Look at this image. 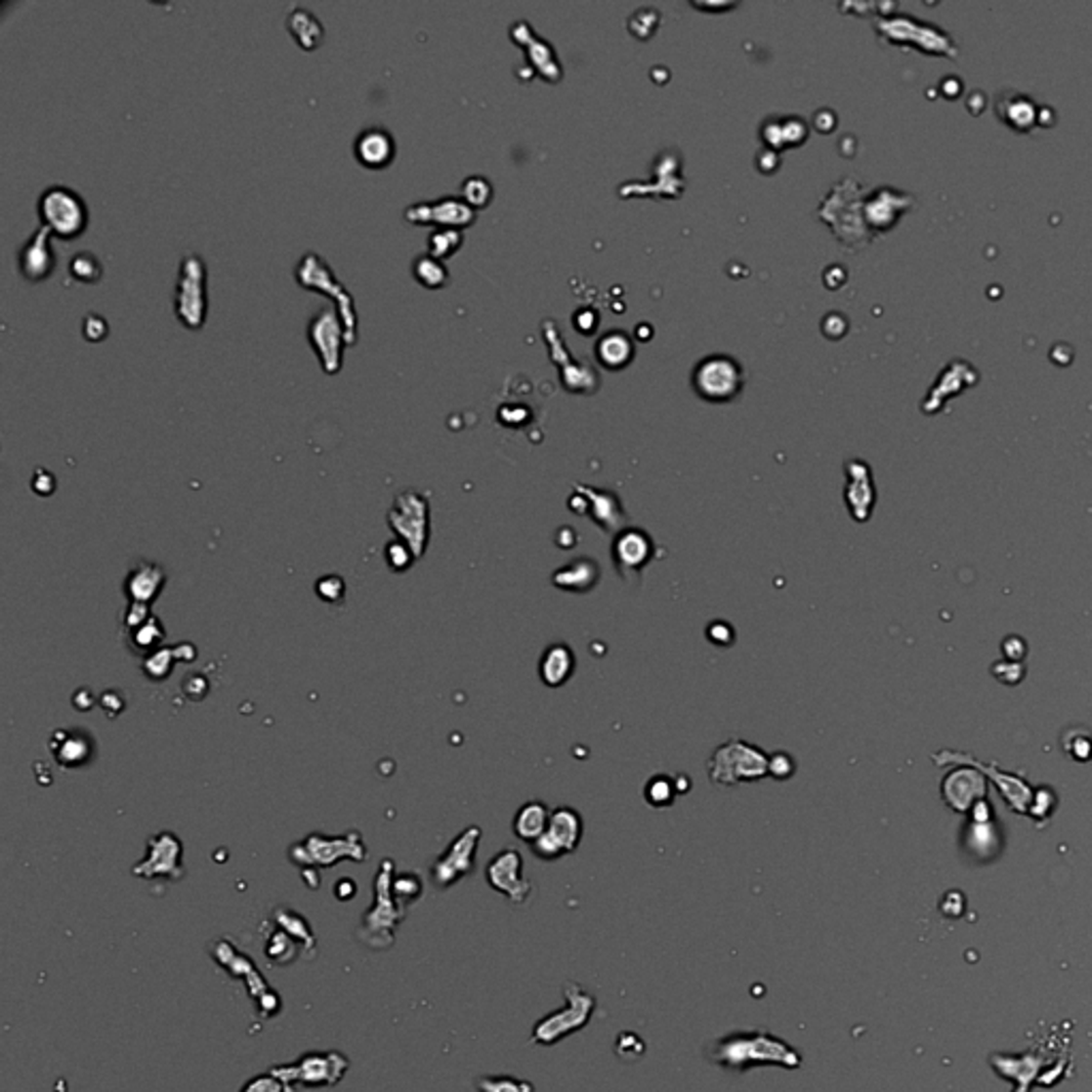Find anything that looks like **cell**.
Segmentation results:
<instances>
[{
    "label": "cell",
    "instance_id": "obj_1",
    "mask_svg": "<svg viewBox=\"0 0 1092 1092\" xmlns=\"http://www.w3.org/2000/svg\"><path fill=\"white\" fill-rule=\"evenodd\" d=\"M711 1061L728 1069H747L753 1065L796 1069L803 1063L792 1045L769 1032H735V1035L719 1039L711 1050Z\"/></svg>",
    "mask_w": 1092,
    "mask_h": 1092
},
{
    "label": "cell",
    "instance_id": "obj_2",
    "mask_svg": "<svg viewBox=\"0 0 1092 1092\" xmlns=\"http://www.w3.org/2000/svg\"><path fill=\"white\" fill-rule=\"evenodd\" d=\"M393 879L395 862L391 858H385L374 877V903L365 911L361 926L357 931V939L369 949L385 951L393 947L395 931H398V926L403 922L405 913H408L399 907V903L393 897Z\"/></svg>",
    "mask_w": 1092,
    "mask_h": 1092
},
{
    "label": "cell",
    "instance_id": "obj_3",
    "mask_svg": "<svg viewBox=\"0 0 1092 1092\" xmlns=\"http://www.w3.org/2000/svg\"><path fill=\"white\" fill-rule=\"evenodd\" d=\"M708 777L719 787L753 783L769 777V753L747 740H728L719 745L706 764Z\"/></svg>",
    "mask_w": 1092,
    "mask_h": 1092
},
{
    "label": "cell",
    "instance_id": "obj_4",
    "mask_svg": "<svg viewBox=\"0 0 1092 1092\" xmlns=\"http://www.w3.org/2000/svg\"><path fill=\"white\" fill-rule=\"evenodd\" d=\"M295 280L299 286L308 290H316L333 299L335 312L344 324L346 342L348 346H355L358 342V316L355 308V299L348 293V288L335 277L329 263L324 261L316 252H306L295 267Z\"/></svg>",
    "mask_w": 1092,
    "mask_h": 1092
},
{
    "label": "cell",
    "instance_id": "obj_5",
    "mask_svg": "<svg viewBox=\"0 0 1092 1092\" xmlns=\"http://www.w3.org/2000/svg\"><path fill=\"white\" fill-rule=\"evenodd\" d=\"M351 1069L348 1056L329 1050V1052H306L301 1054L293 1063H282L270 1069V1073L275 1075L286 1086V1092H297L299 1086L304 1088H333L338 1086L344 1075Z\"/></svg>",
    "mask_w": 1092,
    "mask_h": 1092
},
{
    "label": "cell",
    "instance_id": "obj_6",
    "mask_svg": "<svg viewBox=\"0 0 1092 1092\" xmlns=\"http://www.w3.org/2000/svg\"><path fill=\"white\" fill-rule=\"evenodd\" d=\"M209 954H212L214 962L220 969H225L231 978L241 980L246 984L252 1001L257 1005L259 1014L263 1018H273L280 1014V1007H282L280 996H277V992L267 984L257 964L250 960L248 954L239 951V947L233 944V941L229 937L216 939L214 944L209 945Z\"/></svg>",
    "mask_w": 1092,
    "mask_h": 1092
},
{
    "label": "cell",
    "instance_id": "obj_7",
    "mask_svg": "<svg viewBox=\"0 0 1092 1092\" xmlns=\"http://www.w3.org/2000/svg\"><path fill=\"white\" fill-rule=\"evenodd\" d=\"M37 216L41 227L61 239L79 237L90 223L86 199L64 184H52L39 194Z\"/></svg>",
    "mask_w": 1092,
    "mask_h": 1092
},
{
    "label": "cell",
    "instance_id": "obj_8",
    "mask_svg": "<svg viewBox=\"0 0 1092 1092\" xmlns=\"http://www.w3.org/2000/svg\"><path fill=\"white\" fill-rule=\"evenodd\" d=\"M290 862L301 868H331L342 860L351 862H365L367 845L363 843L361 832L351 830L342 836H324L314 832L304 841L290 845Z\"/></svg>",
    "mask_w": 1092,
    "mask_h": 1092
},
{
    "label": "cell",
    "instance_id": "obj_9",
    "mask_svg": "<svg viewBox=\"0 0 1092 1092\" xmlns=\"http://www.w3.org/2000/svg\"><path fill=\"white\" fill-rule=\"evenodd\" d=\"M173 310L186 329H201L207 320V265L201 254H184L173 290Z\"/></svg>",
    "mask_w": 1092,
    "mask_h": 1092
},
{
    "label": "cell",
    "instance_id": "obj_10",
    "mask_svg": "<svg viewBox=\"0 0 1092 1092\" xmlns=\"http://www.w3.org/2000/svg\"><path fill=\"white\" fill-rule=\"evenodd\" d=\"M745 387V369L730 355H708L692 371V389L700 399L726 403Z\"/></svg>",
    "mask_w": 1092,
    "mask_h": 1092
},
{
    "label": "cell",
    "instance_id": "obj_11",
    "mask_svg": "<svg viewBox=\"0 0 1092 1092\" xmlns=\"http://www.w3.org/2000/svg\"><path fill=\"white\" fill-rule=\"evenodd\" d=\"M564 998H566L564 1009L544 1016L540 1022H536V1027H533L531 1032V1039L536 1043L542 1045L560 1043L564 1037L572 1035V1032L587 1027V1022L591 1020V1014H594L596 1009V998L589 992H585L574 982L564 984Z\"/></svg>",
    "mask_w": 1092,
    "mask_h": 1092
},
{
    "label": "cell",
    "instance_id": "obj_12",
    "mask_svg": "<svg viewBox=\"0 0 1092 1092\" xmlns=\"http://www.w3.org/2000/svg\"><path fill=\"white\" fill-rule=\"evenodd\" d=\"M879 37L894 45H915L917 50L935 56H958V45L949 34L933 24L915 20L913 16H881L877 21Z\"/></svg>",
    "mask_w": 1092,
    "mask_h": 1092
},
{
    "label": "cell",
    "instance_id": "obj_13",
    "mask_svg": "<svg viewBox=\"0 0 1092 1092\" xmlns=\"http://www.w3.org/2000/svg\"><path fill=\"white\" fill-rule=\"evenodd\" d=\"M389 529L421 560L429 544V499L418 491H403L387 515Z\"/></svg>",
    "mask_w": 1092,
    "mask_h": 1092
},
{
    "label": "cell",
    "instance_id": "obj_14",
    "mask_svg": "<svg viewBox=\"0 0 1092 1092\" xmlns=\"http://www.w3.org/2000/svg\"><path fill=\"white\" fill-rule=\"evenodd\" d=\"M585 823L580 813L572 807H557L551 811L549 828L540 836L538 841L529 845L531 854L544 860V862H555L564 856H570L578 850L580 841H583Z\"/></svg>",
    "mask_w": 1092,
    "mask_h": 1092
},
{
    "label": "cell",
    "instance_id": "obj_15",
    "mask_svg": "<svg viewBox=\"0 0 1092 1092\" xmlns=\"http://www.w3.org/2000/svg\"><path fill=\"white\" fill-rule=\"evenodd\" d=\"M481 839H483V830L479 826H468L450 841L446 852L438 856V860L432 866V884L438 890H448L455 884H459L461 879L472 875Z\"/></svg>",
    "mask_w": 1092,
    "mask_h": 1092
},
{
    "label": "cell",
    "instance_id": "obj_16",
    "mask_svg": "<svg viewBox=\"0 0 1092 1092\" xmlns=\"http://www.w3.org/2000/svg\"><path fill=\"white\" fill-rule=\"evenodd\" d=\"M306 335L312 351L318 357V363L324 374H338L344 365V348L348 346L346 331L338 312L333 308L318 310L308 320Z\"/></svg>",
    "mask_w": 1092,
    "mask_h": 1092
},
{
    "label": "cell",
    "instance_id": "obj_17",
    "mask_svg": "<svg viewBox=\"0 0 1092 1092\" xmlns=\"http://www.w3.org/2000/svg\"><path fill=\"white\" fill-rule=\"evenodd\" d=\"M862 201H860V186L854 180H845L839 186H834V190L830 192V196L826 199V203L821 205L819 209V216L826 220V225H830L832 229H836L841 225V220H847L845 231L841 235L843 243H860V241H868L870 233H866V223H864V212H862Z\"/></svg>",
    "mask_w": 1092,
    "mask_h": 1092
},
{
    "label": "cell",
    "instance_id": "obj_18",
    "mask_svg": "<svg viewBox=\"0 0 1092 1092\" xmlns=\"http://www.w3.org/2000/svg\"><path fill=\"white\" fill-rule=\"evenodd\" d=\"M184 845L178 834L169 830L156 832L147 839V852L142 862L133 866V875L139 879H167L180 881L184 877Z\"/></svg>",
    "mask_w": 1092,
    "mask_h": 1092
},
{
    "label": "cell",
    "instance_id": "obj_19",
    "mask_svg": "<svg viewBox=\"0 0 1092 1092\" xmlns=\"http://www.w3.org/2000/svg\"><path fill=\"white\" fill-rule=\"evenodd\" d=\"M657 544L641 527H623L619 533H614L610 544V557L614 564V570L619 572L623 580H630L632 576L638 578L645 567L655 560Z\"/></svg>",
    "mask_w": 1092,
    "mask_h": 1092
},
{
    "label": "cell",
    "instance_id": "obj_20",
    "mask_svg": "<svg viewBox=\"0 0 1092 1092\" xmlns=\"http://www.w3.org/2000/svg\"><path fill=\"white\" fill-rule=\"evenodd\" d=\"M576 515H587L607 533H619L625 527V510L617 493L576 484V491L567 506Z\"/></svg>",
    "mask_w": 1092,
    "mask_h": 1092
},
{
    "label": "cell",
    "instance_id": "obj_21",
    "mask_svg": "<svg viewBox=\"0 0 1092 1092\" xmlns=\"http://www.w3.org/2000/svg\"><path fill=\"white\" fill-rule=\"evenodd\" d=\"M484 879L495 892L504 894L515 904H523L531 894V881L523 875V856L515 847H508V850H502L489 860Z\"/></svg>",
    "mask_w": 1092,
    "mask_h": 1092
},
{
    "label": "cell",
    "instance_id": "obj_22",
    "mask_svg": "<svg viewBox=\"0 0 1092 1092\" xmlns=\"http://www.w3.org/2000/svg\"><path fill=\"white\" fill-rule=\"evenodd\" d=\"M403 218L412 225H432L436 229H463L476 220L474 209L461 196H442L436 201L412 203L403 209Z\"/></svg>",
    "mask_w": 1092,
    "mask_h": 1092
},
{
    "label": "cell",
    "instance_id": "obj_23",
    "mask_svg": "<svg viewBox=\"0 0 1092 1092\" xmlns=\"http://www.w3.org/2000/svg\"><path fill=\"white\" fill-rule=\"evenodd\" d=\"M52 233L39 227L18 252V270L30 282H41L56 270V252L52 248Z\"/></svg>",
    "mask_w": 1092,
    "mask_h": 1092
},
{
    "label": "cell",
    "instance_id": "obj_24",
    "mask_svg": "<svg viewBox=\"0 0 1092 1092\" xmlns=\"http://www.w3.org/2000/svg\"><path fill=\"white\" fill-rule=\"evenodd\" d=\"M95 738L84 730H56L50 738V753L61 769H81L95 758Z\"/></svg>",
    "mask_w": 1092,
    "mask_h": 1092
},
{
    "label": "cell",
    "instance_id": "obj_25",
    "mask_svg": "<svg viewBox=\"0 0 1092 1092\" xmlns=\"http://www.w3.org/2000/svg\"><path fill=\"white\" fill-rule=\"evenodd\" d=\"M913 199L909 194H903L888 189L875 190L873 194L868 196L862 205V212H864V223L868 229L873 231H888L894 225H897V220L903 212H907L911 207Z\"/></svg>",
    "mask_w": 1092,
    "mask_h": 1092
},
{
    "label": "cell",
    "instance_id": "obj_26",
    "mask_svg": "<svg viewBox=\"0 0 1092 1092\" xmlns=\"http://www.w3.org/2000/svg\"><path fill=\"white\" fill-rule=\"evenodd\" d=\"M167 583V572L158 564L139 560L131 566L122 589L129 604H152Z\"/></svg>",
    "mask_w": 1092,
    "mask_h": 1092
},
{
    "label": "cell",
    "instance_id": "obj_27",
    "mask_svg": "<svg viewBox=\"0 0 1092 1092\" xmlns=\"http://www.w3.org/2000/svg\"><path fill=\"white\" fill-rule=\"evenodd\" d=\"M355 158L361 162L367 169H385L389 167L395 152H398V144L395 137L385 129V126H367L355 139Z\"/></svg>",
    "mask_w": 1092,
    "mask_h": 1092
},
{
    "label": "cell",
    "instance_id": "obj_28",
    "mask_svg": "<svg viewBox=\"0 0 1092 1092\" xmlns=\"http://www.w3.org/2000/svg\"><path fill=\"white\" fill-rule=\"evenodd\" d=\"M994 111L1003 124L1018 133H1030L1041 120L1039 105L1018 90H1005L996 97Z\"/></svg>",
    "mask_w": 1092,
    "mask_h": 1092
},
{
    "label": "cell",
    "instance_id": "obj_29",
    "mask_svg": "<svg viewBox=\"0 0 1092 1092\" xmlns=\"http://www.w3.org/2000/svg\"><path fill=\"white\" fill-rule=\"evenodd\" d=\"M847 472V486H845V502L847 508L856 521H866L870 510H873V483H870L868 466L862 461H850L845 466Z\"/></svg>",
    "mask_w": 1092,
    "mask_h": 1092
},
{
    "label": "cell",
    "instance_id": "obj_30",
    "mask_svg": "<svg viewBox=\"0 0 1092 1092\" xmlns=\"http://www.w3.org/2000/svg\"><path fill=\"white\" fill-rule=\"evenodd\" d=\"M576 668L574 651L566 643H555L544 649L538 664V675L546 688L557 690L572 679Z\"/></svg>",
    "mask_w": 1092,
    "mask_h": 1092
},
{
    "label": "cell",
    "instance_id": "obj_31",
    "mask_svg": "<svg viewBox=\"0 0 1092 1092\" xmlns=\"http://www.w3.org/2000/svg\"><path fill=\"white\" fill-rule=\"evenodd\" d=\"M975 380H978V371H975L969 363L960 361V358L958 361H951L937 380V385L931 391V395H928V399L924 401V410L937 412V408H941L947 398H951V395H960V391L973 385Z\"/></svg>",
    "mask_w": 1092,
    "mask_h": 1092
},
{
    "label": "cell",
    "instance_id": "obj_32",
    "mask_svg": "<svg viewBox=\"0 0 1092 1092\" xmlns=\"http://www.w3.org/2000/svg\"><path fill=\"white\" fill-rule=\"evenodd\" d=\"M551 583L562 591L587 594V591L600 583V566L596 560H589V557H578V560L560 567L551 576Z\"/></svg>",
    "mask_w": 1092,
    "mask_h": 1092
},
{
    "label": "cell",
    "instance_id": "obj_33",
    "mask_svg": "<svg viewBox=\"0 0 1092 1092\" xmlns=\"http://www.w3.org/2000/svg\"><path fill=\"white\" fill-rule=\"evenodd\" d=\"M549 821H551V809L544 803H540V800H529V803L519 807L517 816L513 819V832L517 839L531 845L546 832Z\"/></svg>",
    "mask_w": 1092,
    "mask_h": 1092
},
{
    "label": "cell",
    "instance_id": "obj_34",
    "mask_svg": "<svg viewBox=\"0 0 1092 1092\" xmlns=\"http://www.w3.org/2000/svg\"><path fill=\"white\" fill-rule=\"evenodd\" d=\"M596 358L602 367L610 371H619L625 365L632 363L634 358V342L623 331H609L602 335L596 344Z\"/></svg>",
    "mask_w": 1092,
    "mask_h": 1092
},
{
    "label": "cell",
    "instance_id": "obj_35",
    "mask_svg": "<svg viewBox=\"0 0 1092 1092\" xmlns=\"http://www.w3.org/2000/svg\"><path fill=\"white\" fill-rule=\"evenodd\" d=\"M194 657H196L194 645L184 643L173 649L165 647V649H158L156 653L147 655L142 661V670L149 681H165L178 661H194Z\"/></svg>",
    "mask_w": 1092,
    "mask_h": 1092
},
{
    "label": "cell",
    "instance_id": "obj_36",
    "mask_svg": "<svg viewBox=\"0 0 1092 1092\" xmlns=\"http://www.w3.org/2000/svg\"><path fill=\"white\" fill-rule=\"evenodd\" d=\"M286 28L304 50H316L324 39V26L320 20L306 7H293L286 16Z\"/></svg>",
    "mask_w": 1092,
    "mask_h": 1092
},
{
    "label": "cell",
    "instance_id": "obj_37",
    "mask_svg": "<svg viewBox=\"0 0 1092 1092\" xmlns=\"http://www.w3.org/2000/svg\"><path fill=\"white\" fill-rule=\"evenodd\" d=\"M272 924L282 928L286 935L293 937L297 944L304 947V954L314 956L316 954V937L312 933V926L299 911L290 907H275L272 913Z\"/></svg>",
    "mask_w": 1092,
    "mask_h": 1092
},
{
    "label": "cell",
    "instance_id": "obj_38",
    "mask_svg": "<svg viewBox=\"0 0 1092 1092\" xmlns=\"http://www.w3.org/2000/svg\"><path fill=\"white\" fill-rule=\"evenodd\" d=\"M124 634H126V643H129L133 653H137L139 657H144V659L147 655L156 653L158 649H162V645H165V638H167L165 627H162V623H160L156 614H152V617L144 621L142 625L133 627V630H126Z\"/></svg>",
    "mask_w": 1092,
    "mask_h": 1092
},
{
    "label": "cell",
    "instance_id": "obj_39",
    "mask_svg": "<svg viewBox=\"0 0 1092 1092\" xmlns=\"http://www.w3.org/2000/svg\"><path fill=\"white\" fill-rule=\"evenodd\" d=\"M299 954H304V947L293 937L286 935L282 928L273 926V931L267 935L265 944V958L270 960V964H273V967H286V964L295 962Z\"/></svg>",
    "mask_w": 1092,
    "mask_h": 1092
},
{
    "label": "cell",
    "instance_id": "obj_40",
    "mask_svg": "<svg viewBox=\"0 0 1092 1092\" xmlns=\"http://www.w3.org/2000/svg\"><path fill=\"white\" fill-rule=\"evenodd\" d=\"M412 275L416 277V282L425 286V288H432L438 290L448 284V267L444 261H440L432 254L425 252V254H418V257L412 261Z\"/></svg>",
    "mask_w": 1092,
    "mask_h": 1092
},
{
    "label": "cell",
    "instance_id": "obj_41",
    "mask_svg": "<svg viewBox=\"0 0 1092 1092\" xmlns=\"http://www.w3.org/2000/svg\"><path fill=\"white\" fill-rule=\"evenodd\" d=\"M517 43L527 45V58H531L533 64H536V71H540L549 81L560 79V75H562L560 63H557V56H555L551 45H546L544 41H540L536 34H531V43L525 37L517 39Z\"/></svg>",
    "mask_w": 1092,
    "mask_h": 1092
},
{
    "label": "cell",
    "instance_id": "obj_42",
    "mask_svg": "<svg viewBox=\"0 0 1092 1092\" xmlns=\"http://www.w3.org/2000/svg\"><path fill=\"white\" fill-rule=\"evenodd\" d=\"M677 794H681V789L677 779H672L670 775H653L645 785V800L655 809L670 807L675 803Z\"/></svg>",
    "mask_w": 1092,
    "mask_h": 1092
},
{
    "label": "cell",
    "instance_id": "obj_43",
    "mask_svg": "<svg viewBox=\"0 0 1092 1092\" xmlns=\"http://www.w3.org/2000/svg\"><path fill=\"white\" fill-rule=\"evenodd\" d=\"M463 246V233L459 229H434L427 239V252L432 257L446 261Z\"/></svg>",
    "mask_w": 1092,
    "mask_h": 1092
},
{
    "label": "cell",
    "instance_id": "obj_44",
    "mask_svg": "<svg viewBox=\"0 0 1092 1092\" xmlns=\"http://www.w3.org/2000/svg\"><path fill=\"white\" fill-rule=\"evenodd\" d=\"M68 272H71V275L77 282L95 284L103 277V263L95 252L81 250L73 254V259L68 261Z\"/></svg>",
    "mask_w": 1092,
    "mask_h": 1092
},
{
    "label": "cell",
    "instance_id": "obj_45",
    "mask_svg": "<svg viewBox=\"0 0 1092 1092\" xmlns=\"http://www.w3.org/2000/svg\"><path fill=\"white\" fill-rule=\"evenodd\" d=\"M393 897L399 903L403 911H408L412 904L423 897V879L418 873H401L393 879Z\"/></svg>",
    "mask_w": 1092,
    "mask_h": 1092
},
{
    "label": "cell",
    "instance_id": "obj_46",
    "mask_svg": "<svg viewBox=\"0 0 1092 1092\" xmlns=\"http://www.w3.org/2000/svg\"><path fill=\"white\" fill-rule=\"evenodd\" d=\"M491 196H493V189H491V182L486 178L472 176L468 180H463L461 199L466 201L474 209V212H476V209L489 205Z\"/></svg>",
    "mask_w": 1092,
    "mask_h": 1092
},
{
    "label": "cell",
    "instance_id": "obj_47",
    "mask_svg": "<svg viewBox=\"0 0 1092 1092\" xmlns=\"http://www.w3.org/2000/svg\"><path fill=\"white\" fill-rule=\"evenodd\" d=\"M474 1086L479 1092H533L527 1079L513 1075H483L476 1079Z\"/></svg>",
    "mask_w": 1092,
    "mask_h": 1092
},
{
    "label": "cell",
    "instance_id": "obj_48",
    "mask_svg": "<svg viewBox=\"0 0 1092 1092\" xmlns=\"http://www.w3.org/2000/svg\"><path fill=\"white\" fill-rule=\"evenodd\" d=\"M769 775L777 781H787L796 775V760L787 751H775L769 755Z\"/></svg>",
    "mask_w": 1092,
    "mask_h": 1092
},
{
    "label": "cell",
    "instance_id": "obj_49",
    "mask_svg": "<svg viewBox=\"0 0 1092 1092\" xmlns=\"http://www.w3.org/2000/svg\"><path fill=\"white\" fill-rule=\"evenodd\" d=\"M385 553H387V564H389L391 570H395V572H405L416 562L414 553L399 540L389 542Z\"/></svg>",
    "mask_w": 1092,
    "mask_h": 1092
},
{
    "label": "cell",
    "instance_id": "obj_50",
    "mask_svg": "<svg viewBox=\"0 0 1092 1092\" xmlns=\"http://www.w3.org/2000/svg\"><path fill=\"white\" fill-rule=\"evenodd\" d=\"M316 594L322 602L327 604H340L344 602V594H346V585L340 576H322L318 583H316Z\"/></svg>",
    "mask_w": 1092,
    "mask_h": 1092
},
{
    "label": "cell",
    "instance_id": "obj_51",
    "mask_svg": "<svg viewBox=\"0 0 1092 1092\" xmlns=\"http://www.w3.org/2000/svg\"><path fill=\"white\" fill-rule=\"evenodd\" d=\"M239 1092H286V1086L275 1075L267 1071L250 1077L248 1082L239 1088Z\"/></svg>",
    "mask_w": 1092,
    "mask_h": 1092
},
{
    "label": "cell",
    "instance_id": "obj_52",
    "mask_svg": "<svg viewBox=\"0 0 1092 1092\" xmlns=\"http://www.w3.org/2000/svg\"><path fill=\"white\" fill-rule=\"evenodd\" d=\"M109 324L107 318H103L101 314H88L84 318V338L90 342H101L107 338Z\"/></svg>",
    "mask_w": 1092,
    "mask_h": 1092
},
{
    "label": "cell",
    "instance_id": "obj_53",
    "mask_svg": "<svg viewBox=\"0 0 1092 1092\" xmlns=\"http://www.w3.org/2000/svg\"><path fill=\"white\" fill-rule=\"evenodd\" d=\"M706 634L715 645H730L732 638H735V630H732L726 621H715L711 627H708Z\"/></svg>",
    "mask_w": 1092,
    "mask_h": 1092
},
{
    "label": "cell",
    "instance_id": "obj_54",
    "mask_svg": "<svg viewBox=\"0 0 1092 1092\" xmlns=\"http://www.w3.org/2000/svg\"><path fill=\"white\" fill-rule=\"evenodd\" d=\"M54 484H56V481H54V476H52L50 472L39 470L37 474H34V479H32V489H34V491H37V493H41V495H48V493H52V491H54Z\"/></svg>",
    "mask_w": 1092,
    "mask_h": 1092
},
{
    "label": "cell",
    "instance_id": "obj_55",
    "mask_svg": "<svg viewBox=\"0 0 1092 1092\" xmlns=\"http://www.w3.org/2000/svg\"><path fill=\"white\" fill-rule=\"evenodd\" d=\"M355 894H357V886H355L353 879L344 877V879L338 881V884H335V899H338V901H351Z\"/></svg>",
    "mask_w": 1092,
    "mask_h": 1092
}]
</instances>
